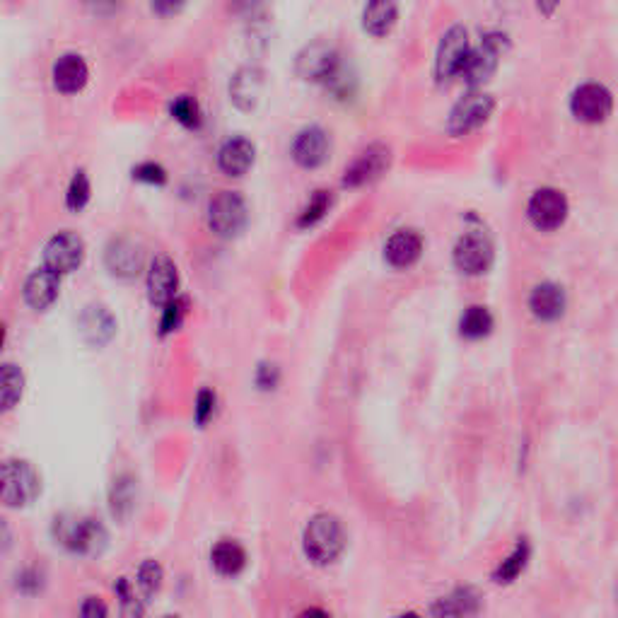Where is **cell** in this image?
Segmentation results:
<instances>
[{
    "label": "cell",
    "instance_id": "1",
    "mask_svg": "<svg viewBox=\"0 0 618 618\" xmlns=\"http://www.w3.org/2000/svg\"><path fill=\"white\" fill-rule=\"evenodd\" d=\"M42 493V476L27 459L0 462V503L5 507H27Z\"/></svg>",
    "mask_w": 618,
    "mask_h": 618
},
{
    "label": "cell",
    "instance_id": "2",
    "mask_svg": "<svg viewBox=\"0 0 618 618\" xmlns=\"http://www.w3.org/2000/svg\"><path fill=\"white\" fill-rule=\"evenodd\" d=\"M302 546H305L307 558L317 565H329L341 556L346 546V532L341 522L334 515H314L302 534Z\"/></svg>",
    "mask_w": 618,
    "mask_h": 618
},
{
    "label": "cell",
    "instance_id": "3",
    "mask_svg": "<svg viewBox=\"0 0 618 618\" xmlns=\"http://www.w3.org/2000/svg\"><path fill=\"white\" fill-rule=\"evenodd\" d=\"M56 539L75 556H99L107 546V529L95 517L56 520Z\"/></svg>",
    "mask_w": 618,
    "mask_h": 618
},
{
    "label": "cell",
    "instance_id": "4",
    "mask_svg": "<svg viewBox=\"0 0 618 618\" xmlns=\"http://www.w3.org/2000/svg\"><path fill=\"white\" fill-rule=\"evenodd\" d=\"M249 208L239 191H220L208 203V227L218 237H237L247 227Z\"/></svg>",
    "mask_w": 618,
    "mask_h": 618
},
{
    "label": "cell",
    "instance_id": "5",
    "mask_svg": "<svg viewBox=\"0 0 618 618\" xmlns=\"http://www.w3.org/2000/svg\"><path fill=\"white\" fill-rule=\"evenodd\" d=\"M85 259V242L83 237L75 235L71 230L58 232L46 242L44 247V268L56 273V276H66V273L78 271Z\"/></svg>",
    "mask_w": 618,
    "mask_h": 618
},
{
    "label": "cell",
    "instance_id": "6",
    "mask_svg": "<svg viewBox=\"0 0 618 618\" xmlns=\"http://www.w3.org/2000/svg\"><path fill=\"white\" fill-rule=\"evenodd\" d=\"M505 44H507L505 34H486V39H483L481 46L469 51L462 71H459L464 83H469V85L486 83V80L495 73V68H498V58L500 54H503Z\"/></svg>",
    "mask_w": 618,
    "mask_h": 618
},
{
    "label": "cell",
    "instance_id": "7",
    "mask_svg": "<svg viewBox=\"0 0 618 618\" xmlns=\"http://www.w3.org/2000/svg\"><path fill=\"white\" fill-rule=\"evenodd\" d=\"M493 109L495 102L491 95H486V92H469V95H464L454 104L447 128H450L452 136H466L469 131L486 124L491 119Z\"/></svg>",
    "mask_w": 618,
    "mask_h": 618
},
{
    "label": "cell",
    "instance_id": "8",
    "mask_svg": "<svg viewBox=\"0 0 618 618\" xmlns=\"http://www.w3.org/2000/svg\"><path fill=\"white\" fill-rule=\"evenodd\" d=\"M454 266L466 276H481L493 264V244L481 232H466L454 244Z\"/></svg>",
    "mask_w": 618,
    "mask_h": 618
},
{
    "label": "cell",
    "instance_id": "9",
    "mask_svg": "<svg viewBox=\"0 0 618 618\" xmlns=\"http://www.w3.org/2000/svg\"><path fill=\"white\" fill-rule=\"evenodd\" d=\"M389 165H392V150L387 145H367L363 153L355 157L351 165L346 167V172H343V186L355 189V186L375 182V179H380L387 172Z\"/></svg>",
    "mask_w": 618,
    "mask_h": 618
},
{
    "label": "cell",
    "instance_id": "10",
    "mask_svg": "<svg viewBox=\"0 0 618 618\" xmlns=\"http://www.w3.org/2000/svg\"><path fill=\"white\" fill-rule=\"evenodd\" d=\"M527 215L539 230H556L568 218V198L558 189H539L529 198Z\"/></svg>",
    "mask_w": 618,
    "mask_h": 618
},
{
    "label": "cell",
    "instance_id": "11",
    "mask_svg": "<svg viewBox=\"0 0 618 618\" xmlns=\"http://www.w3.org/2000/svg\"><path fill=\"white\" fill-rule=\"evenodd\" d=\"M338 54L334 46L324 42H314L305 46L297 56V73L305 80H314V83H329L338 75Z\"/></svg>",
    "mask_w": 618,
    "mask_h": 618
},
{
    "label": "cell",
    "instance_id": "12",
    "mask_svg": "<svg viewBox=\"0 0 618 618\" xmlns=\"http://www.w3.org/2000/svg\"><path fill=\"white\" fill-rule=\"evenodd\" d=\"M611 107H614L611 92L599 83L580 85L573 92V99H570V109H573L575 119L585 121V124H599V121H606L611 114Z\"/></svg>",
    "mask_w": 618,
    "mask_h": 618
},
{
    "label": "cell",
    "instance_id": "13",
    "mask_svg": "<svg viewBox=\"0 0 618 618\" xmlns=\"http://www.w3.org/2000/svg\"><path fill=\"white\" fill-rule=\"evenodd\" d=\"M469 51H471L469 34H466V29L459 25L447 29L440 46H437V58H435L437 80H450L454 75H459Z\"/></svg>",
    "mask_w": 618,
    "mask_h": 618
},
{
    "label": "cell",
    "instance_id": "14",
    "mask_svg": "<svg viewBox=\"0 0 618 618\" xmlns=\"http://www.w3.org/2000/svg\"><path fill=\"white\" fill-rule=\"evenodd\" d=\"M179 290V271L177 264L169 259L167 254L155 256L153 264L148 271V297L153 305L165 307L167 302H172L177 297Z\"/></svg>",
    "mask_w": 618,
    "mask_h": 618
},
{
    "label": "cell",
    "instance_id": "15",
    "mask_svg": "<svg viewBox=\"0 0 618 618\" xmlns=\"http://www.w3.org/2000/svg\"><path fill=\"white\" fill-rule=\"evenodd\" d=\"M329 150V133H326L322 126H307L297 133V138L293 141V160L300 167L314 169L324 165L326 157H329Z\"/></svg>",
    "mask_w": 618,
    "mask_h": 618
},
{
    "label": "cell",
    "instance_id": "16",
    "mask_svg": "<svg viewBox=\"0 0 618 618\" xmlns=\"http://www.w3.org/2000/svg\"><path fill=\"white\" fill-rule=\"evenodd\" d=\"M107 268L119 278H133L143 268V247L131 237H116L104 254Z\"/></svg>",
    "mask_w": 618,
    "mask_h": 618
},
{
    "label": "cell",
    "instance_id": "17",
    "mask_svg": "<svg viewBox=\"0 0 618 618\" xmlns=\"http://www.w3.org/2000/svg\"><path fill=\"white\" fill-rule=\"evenodd\" d=\"M61 293V276L46 271V268H37L27 276L25 288H22V297L34 312H44L58 300Z\"/></svg>",
    "mask_w": 618,
    "mask_h": 618
},
{
    "label": "cell",
    "instance_id": "18",
    "mask_svg": "<svg viewBox=\"0 0 618 618\" xmlns=\"http://www.w3.org/2000/svg\"><path fill=\"white\" fill-rule=\"evenodd\" d=\"M256 160V145L244 136H232L220 145L218 150V167L227 177H242L252 169Z\"/></svg>",
    "mask_w": 618,
    "mask_h": 618
},
{
    "label": "cell",
    "instance_id": "19",
    "mask_svg": "<svg viewBox=\"0 0 618 618\" xmlns=\"http://www.w3.org/2000/svg\"><path fill=\"white\" fill-rule=\"evenodd\" d=\"M51 78H54V87L58 92L75 95L90 80V68H87L85 58L80 54H63L61 58H56L54 68H51Z\"/></svg>",
    "mask_w": 618,
    "mask_h": 618
},
{
    "label": "cell",
    "instance_id": "20",
    "mask_svg": "<svg viewBox=\"0 0 618 618\" xmlns=\"http://www.w3.org/2000/svg\"><path fill=\"white\" fill-rule=\"evenodd\" d=\"M78 326L85 341L97 348L112 341V336L116 334V319L112 317V312L102 305L85 307V312L80 314L78 319Z\"/></svg>",
    "mask_w": 618,
    "mask_h": 618
},
{
    "label": "cell",
    "instance_id": "21",
    "mask_svg": "<svg viewBox=\"0 0 618 618\" xmlns=\"http://www.w3.org/2000/svg\"><path fill=\"white\" fill-rule=\"evenodd\" d=\"M423 254V239L413 230H399L389 237L384 247V259L396 268H408L416 264Z\"/></svg>",
    "mask_w": 618,
    "mask_h": 618
},
{
    "label": "cell",
    "instance_id": "22",
    "mask_svg": "<svg viewBox=\"0 0 618 618\" xmlns=\"http://www.w3.org/2000/svg\"><path fill=\"white\" fill-rule=\"evenodd\" d=\"M529 309L541 322H553L565 312V290L556 283L536 285L529 295Z\"/></svg>",
    "mask_w": 618,
    "mask_h": 618
},
{
    "label": "cell",
    "instance_id": "23",
    "mask_svg": "<svg viewBox=\"0 0 618 618\" xmlns=\"http://www.w3.org/2000/svg\"><path fill=\"white\" fill-rule=\"evenodd\" d=\"M261 90H264V73L252 66L237 71L230 83L232 102H235L239 109H244V112H249V109L256 107V102H259V97H261Z\"/></svg>",
    "mask_w": 618,
    "mask_h": 618
},
{
    "label": "cell",
    "instance_id": "24",
    "mask_svg": "<svg viewBox=\"0 0 618 618\" xmlns=\"http://www.w3.org/2000/svg\"><path fill=\"white\" fill-rule=\"evenodd\" d=\"M478 614V594L471 587L454 590L450 597L437 599L433 604L435 618H469Z\"/></svg>",
    "mask_w": 618,
    "mask_h": 618
},
{
    "label": "cell",
    "instance_id": "25",
    "mask_svg": "<svg viewBox=\"0 0 618 618\" xmlns=\"http://www.w3.org/2000/svg\"><path fill=\"white\" fill-rule=\"evenodd\" d=\"M25 394V372L15 363H0V413H10Z\"/></svg>",
    "mask_w": 618,
    "mask_h": 618
},
{
    "label": "cell",
    "instance_id": "26",
    "mask_svg": "<svg viewBox=\"0 0 618 618\" xmlns=\"http://www.w3.org/2000/svg\"><path fill=\"white\" fill-rule=\"evenodd\" d=\"M211 563L220 575L235 577L244 570L247 565V551L232 539H223L213 546L211 551Z\"/></svg>",
    "mask_w": 618,
    "mask_h": 618
},
{
    "label": "cell",
    "instance_id": "27",
    "mask_svg": "<svg viewBox=\"0 0 618 618\" xmlns=\"http://www.w3.org/2000/svg\"><path fill=\"white\" fill-rule=\"evenodd\" d=\"M396 17H399V8L394 3H372L363 13V27L375 37H382L396 25Z\"/></svg>",
    "mask_w": 618,
    "mask_h": 618
},
{
    "label": "cell",
    "instance_id": "28",
    "mask_svg": "<svg viewBox=\"0 0 618 618\" xmlns=\"http://www.w3.org/2000/svg\"><path fill=\"white\" fill-rule=\"evenodd\" d=\"M459 331L466 338H483L493 331V314L488 312V307L474 305L469 307L459 319Z\"/></svg>",
    "mask_w": 618,
    "mask_h": 618
},
{
    "label": "cell",
    "instance_id": "29",
    "mask_svg": "<svg viewBox=\"0 0 618 618\" xmlns=\"http://www.w3.org/2000/svg\"><path fill=\"white\" fill-rule=\"evenodd\" d=\"M92 194V186H90V177H87L85 169H78V172L73 174L71 184H68L66 191V206L71 208V211L80 213L87 206V201H90Z\"/></svg>",
    "mask_w": 618,
    "mask_h": 618
},
{
    "label": "cell",
    "instance_id": "30",
    "mask_svg": "<svg viewBox=\"0 0 618 618\" xmlns=\"http://www.w3.org/2000/svg\"><path fill=\"white\" fill-rule=\"evenodd\" d=\"M169 114L174 116V119L179 121V124L186 128H198L203 121V112L201 107H198V102L194 97L182 95L174 99L172 104H169Z\"/></svg>",
    "mask_w": 618,
    "mask_h": 618
},
{
    "label": "cell",
    "instance_id": "31",
    "mask_svg": "<svg viewBox=\"0 0 618 618\" xmlns=\"http://www.w3.org/2000/svg\"><path fill=\"white\" fill-rule=\"evenodd\" d=\"M162 580H165V573H162V565L157 561H145L138 568L136 585L145 599H153L157 592H160Z\"/></svg>",
    "mask_w": 618,
    "mask_h": 618
},
{
    "label": "cell",
    "instance_id": "32",
    "mask_svg": "<svg viewBox=\"0 0 618 618\" xmlns=\"http://www.w3.org/2000/svg\"><path fill=\"white\" fill-rule=\"evenodd\" d=\"M331 208V194L329 191H314V196L309 198V203L305 206V211L300 213L297 218V227H312L317 225L319 220L329 213Z\"/></svg>",
    "mask_w": 618,
    "mask_h": 618
},
{
    "label": "cell",
    "instance_id": "33",
    "mask_svg": "<svg viewBox=\"0 0 618 618\" xmlns=\"http://www.w3.org/2000/svg\"><path fill=\"white\" fill-rule=\"evenodd\" d=\"M527 558H529V546L524 544H517L515 551H512L510 558H505L503 563H500V568L495 570V582H512L517 575L522 573L524 565H527Z\"/></svg>",
    "mask_w": 618,
    "mask_h": 618
},
{
    "label": "cell",
    "instance_id": "34",
    "mask_svg": "<svg viewBox=\"0 0 618 618\" xmlns=\"http://www.w3.org/2000/svg\"><path fill=\"white\" fill-rule=\"evenodd\" d=\"M186 317V300L182 297H174L172 302H167L165 309H162V319H160V334H174L179 329Z\"/></svg>",
    "mask_w": 618,
    "mask_h": 618
},
{
    "label": "cell",
    "instance_id": "35",
    "mask_svg": "<svg viewBox=\"0 0 618 618\" xmlns=\"http://www.w3.org/2000/svg\"><path fill=\"white\" fill-rule=\"evenodd\" d=\"M15 590L20 594H25V597H37L39 592L44 590V575L42 570L37 568H22L15 573Z\"/></svg>",
    "mask_w": 618,
    "mask_h": 618
},
{
    "label": "cell",
    "instance_id": "36",
    "mask_svg": "<svg viewBox=\"0 0 618 618\" xmlns=\"http://www.w3.org/2000/svg\"><path fill=\"white\" fill-rule=\"evenodd\" d=\"M133 179L145 184H165L167 182V172L165 167L157 165V162H141L138 167H133Z\"/></svg>",
    "mask_w": 618,
    "mask_h": 618
},
{
    "label": "cell",
    "instance_id": "37",
    "mask_svg": "<svg viewBox=\"0 0 618 618\" xmlns=\"http://www.w3.org/2000/svg\"><path fill=\"white\" fill-rule=\"evenodd\" d=\"M213 413H215V394L211 392V389H201L196 396V406H194L196 423L203 428V425L211 421Z\"/></svg>",
    "mask_w": 618,
    "mask_h": 618
},
{
    "label": "cell",
    "instance_id": "38",
    "mask_svg": "<svg viewBox=\"0 0 618 618\" xmlns=\"http://www.w3.org/2000/svg\"><path fill=\"white\" fill-rule=\"evenodd\" d=\"M80 618H109V609L104 599L85 597L80 604Z\"/></svg>",
    "mask_w": 618,
    "mask_h": 618
},
{
    "label": "cell",
    "instance_id": "39",
    "mask_svg": "<svg viewBox=\"0 0 618 618\" xmlns=\"http://www.w3.org/2000/svg\"><path fill=\"white\" fill-rule=\"evenodd\" d=\"M126 486H128V478H119V483H116V486H114V493H112V510H114V515H121V507H128V510H131L133 493L131 491L124 493Z\"/></svg>",
    "mask_w": 618,
    "mask_h": 618
},
{
    "label": "cell",
    "instance_id": "40",
    "mask_svg": "<svg viewBox=\"0 0 618 618\" xmlns=\"http://www.w3.org/2000/svg\"><path fill=\"white\" fill-rule=\"evenodd\" d=\"M281 380V375H278V367L276 365H259V370H256V384H259L261 389H273Z\"/></svg>",
    "mask_w": 618,
    "mask_h": 618
},
{
    "label": "cell",
    "instance_id": "41",
    "mask_svg": "<svg viewBox=\"0 0 618 618\" xmlns=\"http://www.w3.org/2000/svg\"><path fill=\"white\" fill-rule=\"evenodd\" d=\"M10 546H13V529L5 517H0V558L10 551Z\"/></svg>",
    "mask_w": 618,
    "mask_h": 618
},
{
    "label": "cell",
    "instance_id": "42",
    "mask_svg": "<svg viewBox=\"0 0 618 618\" xmlns=\"http://www.w3.org/2000/svg\"><path fill=\"white\" fill-rule=\"evenodd\" d=\"M300 618H331V616L326 614V611H322V609H307Z\"/></svg>",
    "mask_w": 618,
    "mask_h": 618
},
{
    "label": "cell",
    "instance_id": "43",
    "mask_svg": "<svg viewBox=\"0 0 618 618\" xmlns=\"http://www.w3.org/2000/svg\"><path fill=\"white\" fill-rule=\"evenodd\" d=\"M3 341H5V326H0V348H3Z\"/></svg>",
    "mask_w": 618,
    "mask_h": 618
},
{
    "label": "cell",
    "instance_id": "44",
    "mask_svg": "<svg viewBox=\"0 0 618 618\" xmlns=\"http://www.w3.org/2000/svg\"><path fill=\"white\" fill-rule=\"evenodd\" d=\"M399 618H421L418 614H401Z\"/></svg>",
    "mask_w": 618,
    "mask_h": 618
},
{
    "label": "cell",
    "instance_id": "45",
    "mask_svg": "<svg viewBox=\"0 0 618 618\" xmlns=\"http://www.w3.org/2000/svg\"><path fill=\"white\" fill-rule=\"evenodd\" d=\"M165 618H179V616H165Z\"/></svg>",
    "mask_w": 618,
    "mask_h": 618
}]
</instances>
